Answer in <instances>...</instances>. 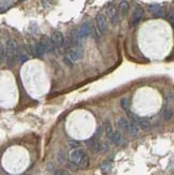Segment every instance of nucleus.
I'll return each instance as SVG.
<instances>
[{
	"label": "nucleus",
	"mask_w": 174,
	"mask_h": 175,
	"mask_svg": "<svg viewBox=\"0 0 174 175\" xmlns=\"http://www.w3.org/2000/svg\"><path fill=\"white\" fill-rule=\"evenodd\" d=\"M68 57L70 58V60L72 61V62L81 59L83 57V50H82V47H75V49L69 50Z\"/></svg>",
	"instance_id": "obj_6"
},
{
	"label": "nucleus",
	"mask_w": 174,
	"mask_h": 175,
	"mask_svg": "<svg viewBox=\"0 0 174 175\" xmlns=\"http://www.w3.org/2000/svg\"><path fill=\"white\" fill-rule=\"evenodd\" d=\"M104 131H105V134L108 135V137H110L113 133V127L112 125H111L110 120H105V121H104Z\"/></svg>",
	"instance_id": "obj_19"
},
{
	"label": "nucleus",
	"mask_w": 174,
	"mask_h": 175,
	"mask_svg": "<svg viewBox=\"0 0 174 175\" xmlns=\"http://www.w3.org/2000/svg\"><path fill=\"white\" fill-rule=\"evenodd\" d=\"M106 13H108L109 18L111 19L113 25H117V24L119 23V17H118V14H117L116 6L111 4V6L108 8V10H106Z\"/></svg>",
	"instance_id": "obj_4"
},
{
	"label": "nucleus",
	"mask_w": 174,
	"mask_h": 175,
	"mask_svg": "<svg viewBox=\"0 0 174 175\" xmlns=\"http://www.w3.org/2000/svg\"><path fill=\"white\" fill-rule=\"evenodd\" d=\"M60 175H70L67 170H60Z\"/></svg>",
	"instance_id": "obj_26"
},
{
	"label": "nucleus",
	"mask_w": 174,
	"mask_h": 175,
	"mask_svg": "<svg viewBox=\"0 0 174 175\" xmlns=\"http://www.w3.org/2000/svg\"><path fill=\"white\" fill-rule=\"evenodd\" d=\"M128 10H129V3L126 0H123V1L119 3V13H121V16H125L128 13Z\"/></svg>",
	"instance_id": "obj_14"
},
{
	"label": "nucleus",
	"mask_w": 174,
	"mask_h": 175,
	"mask_svg": "<svg viewBox=\"0 0 174 175\" xmlns=\"http://www.w3.org/2000/svg\"><path fill=\"white\" fill-rule=\"evenodd\" d=\"M164 120H170L171 118H172L173 116V111H172V109H170V108H167L166 110H164Z\"/></svg>",
	"instance_id": "obj_21"
},
{
	"label": "nucleus",
	"mask_w": 174,
	"mask_h": 175,
	"mask_svg": "<svg viewBox=\"0 0 174 175\" xmlns=\"http://www.w3.org/2000/svg\"><path fill=\"white\" fill-rule=\"evenodd\" d=\"M65 62H66L69 67H72V61L70 60V58L69 57H65Z\"/></svg>",
	"instance_id": "obj_25"
},
{
	"label": "nucleus",
	"mask_w": 174,
	"mask_h": 175,
	"mask_svg": "<svg viewBox=\"0 0 174 175\" xmlns=\"http://www.w3.org/2000/svg\"><path fill=\"white\" fill-rule=\"evenodd\" d=\"M34 56L40 57V56H43L46 53L44 46H43V44L41 42H37L36 44L34 45Z\"/></svg>",
	"instance_id": "obj_11"
},
{
	"label": "nucleus",
	"mask_w": 174,
	"mask_h": 175,
	"mask_svg": "<svg viewBox=\"0 0 174 175\" xmlns=\"http://www.w3.org/2000/svg\"><path fill=\"white\" fill-rule=\"evenodd\" d=\"M128 131L131 135H136L139 133V127L134 120H131L128 124Z\"/></svg>",
	"instance_id": "obj_12"
},
{
	"label": "nucleus",
	"mask_w": 174,
	"mask_h": 175,
	"mask_svg": "<svg viewBox=\"0 0 174 175\" xmlns=\"http://www.w3.org/2000/svg\"><path fill=\"white\" fill-rule=\"evenodd\" d=\"M121 105L127 113L130 112V101H129V99H128V98H124V99H121Z\"/></svg>",
	"instance_id": "obj_20"
},
{
	"label": "nucleus",
	"mask_w": 174,
	"mask_h": 175,
	"mask_svg": "<svg viewBox=\"0 0 174 175\" xmlns=\"http://www.w3.org/2000/svg\"><path fill=\"white\" fill-rule=\"evenodd\" d=\"M4 57H6V54H4V49L0 45V62L3 61Z\"/></svg>",
	"instance_id": "obj_24"
},
{
	"label": "nucleus",
	"mask_w": 174,
	"mask_h": 175,
	"mask_svg": "<svg viewBox=\"0 0 174 175\" xmlns=\"http://www.w3.org/2000/svg\"><path fill=\"white\" fill-rule=\"evenodd\" d=\"M143 14H144V11L141 6H136V10L133 12V15H132V19H131V24L132 25H136L139 22L141 21V18L143 17Z\"/></svg>",
	"instance_id": "obj_8"
},
{
	"label": "nucleus",
	"mask_w": 174,
	"mask_h": 175,
	"mask_svg": "<svg viewBox=\"0 0 174 175\" xmlns=\"http://www.w3.org/2000/svg\"><path fill=\"white\" fill-rule=\"evenodd\" d=\"M69 145H70L71 147L73 148V149H75V148H80L81 144H80L77 141H70V142H69Z\"/></svg>",
	"instance_id": "obj_23"
},
{
	"label": "nucleus",
	"mask_w": 174,
	"mask_h": 175,
	"mask_svg": "<svg viewBox=\"0 0 174 175\" xmlns=\"http://www.w3.org/2000/svg\"><path fill=\"white\" fill-rule=\"evenodd\" d=\"M110 140L112 143L114 144H119L121 142V140H123V137H121V134L119 131H113V133L110 135Z\"/></svg>",
	"instance_id": "obj_13"
},
{
	"label": "nucleus",
	"mask_w": 174,
	"mask_h": 175,
	"mask_svg": "<svg viewBox=\"0 0 174 175\" xmlns=\"http://www.w3.org/2000/svg\"><path fill=\"white\" fill-rule=\"evenodd\" d=\"M91 32V27L89 25V23H84L83 25L81 26V28L79 29V34L81 36V38H87V37L90 34Z\"/></svg>",
	"instance_id": "obj_10"
},
{
	"label": "nucleus",
	"mask_w": 174,
	"mask_h": 175,
	"mask_svg": "<svg viewBox=\"0 0 174 175\" xmlns=\"http://www.w3.org/2000/svg\"><path fill=\"white\" fill-rule=\"evenodd\" d=\"M54 175H60V170H59V171H57V172H56V173L54 174Z\"/></svg>",
	"instance_id": "obj_28"
},
{
	"label": "nucleus",
	"mask_w": 174,
	"mask_h": 175,
	"mask_svg": "<svg viewBox=\"0 0 174 175\" xmlns=\"http://www.w3.org/2000/svg\"><path fill=\"white\" fill-rule=\"evenodd\" d=\"M51 40L53 42L54 46L57 47V49L62 47L65 44V37L60 31H54L51 37Z\"/></svg>",
	"instance_id": "obj_3"
},
{
	"label": "nucleus",
	"mask_w": 174,
	"mask_h": 175,
	"mask_svg": "<svg viewBox=\"0 0 174 175\" xmlns=\"http://www.w3.org/2000/svg\"><path fill=\"white\" fill-rule=\"evenodd\" d=\"M40 42L43 44V46H44L45 52H46V53H49V52H53L54 50H55V46H54L51 38H49V37H43L42 40H41Z\"/></svg>",
	"instance_id": "obj_9"
},
{
	"label": "nucleus",
	"mask_w": 174,
	"mask_h": 175,
	"mask_svg": "<svg viewBox=\"0 0 174 175\" xmlns=\"http://www.w3.org/2000/svg\"><path fill=\"white\" fill-rule=\"evenodd\" d=\"M77 165H79V169H86L89 165V158L86 154L83 155V157L81 158V160L77 162Z\"/></svg>",
	"instance_id": "obj_15"
},
{
	"label": "nucleus",
	"mask_w": 174,
	"mask_h": 175,
	"mask_svg": "<svg viewBox=\"0 0 174 175\" xmlns=\"http://www.w3.org/2000/svg\"><path fill=\"white\" fill-rule=\"evenodd\" d=\"M96 23H97V27L98 30L101 34H104L108 31V19H106L105 15L99 13V14L96 16Z\"/></svg>",
	"instance_id": "obj_2"
},
{
	"label": "nucleus",
	"mask_w": 174,
	"mask_h": 175,
	"mask_svg": "<svg viewBox=\"0 0 174 175\" xmlns=\"http://www.w3.org/2000/svg\"><path fill=\"white\" fill-rule=\"evenodd\" d=\"M117 124H118V127L121 129V130H125V131L127 130L128 131V124H129V121H128L125 117L119 118L118 121H117Z\"/></svg>",
	"instance_id": "obj_17"
},
{
	"label": "nucleus",
	"mask_w": 174,
	"mask_h": 175,
	"mask_svg": "<svg viewBox=\"0 0 174 175\" xmlns=\"http://www.w3.org/2000/svg\"><path fill=\"white\" fill-rule=\"evenodd\" d=\"M84 154H85V152L82 148H75L69 155V160H70V162L77 163V162L81 160V158L83 157Z\"/></svg>",
	"instance_id": "obj_5"
},
{
	"label": "nucleus",
	"mask_w": 174,
	"mask_h": 175,
	"mask_svg": "<svg viewBox=\"0 0 174 175\" xmlns=\"http://www.w3.org/2000/svg\"><path fill=\"white\" fill-rule=\"evenodd\" d=\"M68 167H69V169H70L71 171H77V170H79V165H77V163L69 162L68 163Z\"/></svg>",
	"instance_id": "obj_22"
},
{
	"label": "nucleus",
	"mask_w": 174,
	"mask_h": 175,
	"mask_svg": "<svg viewBox=\"0 0 174 175\" xmlns=\"http://www.w3.org/2000/svg\"><path fill=\"white\" fill-rule=\"evenodd\" d=\"M17 50H18V45H17L16 41L13 40V39H10L6 42V51H4V54H6V62L8 66H13L15 63V60L17 58Z\"/></svg>",
	"instance_id": "obj_1"
},
{
	"label": "nucleus",
	"mask_w": 174,
	"mask_h": 175,
	"mask_svg": "<svg viewBox=\"0 0 174 175\" xmlns=\"http://www.w3.org/2000/svg\"><path fill=\"white\" fill-rule=\"evenodd\" d=\"M17 58L21 62H24V61L27 60L28 55H27V52H26L25 49H21V50H17Z\"/></svg>",
	"instance_id": "obj_16"
},
{
	"label": "nucleus",
	"mask_w": 174,
	"mask_h": 175,
	"mask_svg": "<svg viewBox=\"0 0 174 175\" xmlns=\"http://www.w3.org/2000/svg\"><path fill=\"white\" fill-rule=\"evenodd\" d=\"M170 23L173 24V12L170 13Z\"/></svg>",
	"instance_id": "obj_27"
},
{
	"label": "nucleus",
	"mask_w": 174,
	"mask_h": 175,
	"mask_svg": "<svg viewBox=\"0 0 174 175\" xmlns=\"http://www.w3.org/2000/svg\"><path fill=\"white\" fill-rule=\"evenodd\" d=\"M148 11L151 13H153L154 15H156V16L160 17V16H164V14H166V12H164V8H162L160 4H152V6H148Z\"/></svg>",
	"instance_id": "obj_7"
},
{
	"label": "nucleus",
	"mask_w": 174,
	"mask_h": 175,
	"mask_svg": "<svg viewBox=\"0 0 174 175\" xmlns=\"http://www.w3.org/2000/svg\"><path fill=\"white\" fill-rule=\"evenodd\" d=\"M111 167H112V163H111V161H109V160H104L103 162L100 165V169H101V171L104 172V173L110 171Z\"/></svg>",
	"instance_id": "obj_18"
}]
</instances>
